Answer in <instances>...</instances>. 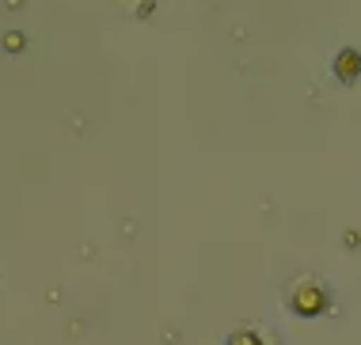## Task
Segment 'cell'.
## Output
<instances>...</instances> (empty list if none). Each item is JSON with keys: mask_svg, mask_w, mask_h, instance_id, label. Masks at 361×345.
Returning <instances> with one entry per match:
<instances>
[{"mask_svg": "<svg viewBox=\"0 0 361 345\" xmlns=\"http://www.w3.org/2000/svg\"><path fill=\"white\" fill-rule=\"evenodd\" d=\"M324 303H327V296L319 284H300L297 292H293V308H297L300 315H316V311H324Z\"/></svg>", "mask_w": 361, "mask_h": 345, "instance_id": "6da1fadb", "label": "cell"}, {"mask_svg": "<svg viewBox=\"0 0 361 345\" xmlns=\"http://www.w3.org/2000/svg\"><path fill=\"white\" fill-rule=\"evenodd\" d=\"M338 76H343V80H354V76L361 73V57L354 54V49H346V54H338Z\"/></svg>", "mask_w": 361, "mask_h": 345, "instance_id": "7a4b0ae2", "label": "cell"}, {"mask_svg": "<svg viewBox=\"0 0 361 345\" xmlns=\"http://www.w3.org/2000/svg\"><path fill=\"white\" fill-rule=\"evenodd\" d=\"M228 345H262V341L255 338V334H236V338H232Z\"/></svg>", "mask_w": 361, "mask_h": 345, "instance_id": "3957f363", "label": "cell"}]
</instances>
